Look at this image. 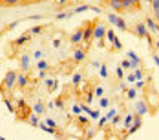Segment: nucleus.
Masks as SVG:
<instances>
[{
	"mask_svg": "<svg viewBox=\"0 0 159 140\" xmlns=\"http://www.w3.org/2000/svg\"><path fill=\"white\" fill-rule=\"evenodd\" d=\"M37 67H39V69H48V64H46L44 60H42V62H39V64H37Z\"/></svg>",
	"mask_w": 159,
	"mask_h": 140,
	"instance_id": "c756f323",
	"label": "nucleus"
},
{
	"mask_svg": "<svg viewBox=\"0 0 159 140\" xmlns=\"http://www.w3.org/2000/svg\"><path fill=\"white\" fill-rule=\"evenodd\" d=\"M123 6H125V11H132V4H130V0H123Z\"/></svg>",
	"mask_w": 159,
	"mask_h": 140,
	"instance_id": "5701e85b",
	"label": "nucleus"
},
{
	"mask_svg": "<svg viewBox=\"0 0 159 140\" xmlns=\"http://www.w3.org/2000/svg\"><path fill=\"white\" fill-rule=\"evenodd\" d=\"M70 42H71L73 46H79L80 42H82V26H79V28L75 29V33L70 36Z\"/></svg>",
	"mask_w": 159,
	"mask_h": 140,
	"instance_id": "39448f33",
	"label": "nucleus"
},
{
	"mask_svg": "<svg viewBox=\"0 0 159 140\" xmlns=\"http://www.w3.org/2000/svg\"><path fill=\"white\" fill-rule=\"evenodd\" d=\"M134 77H135V78H139V80H141V78H143V71H139V69H135V73H134Z\"/></svg>",
	"mask_w": 159,
	"mask_h": 140,
	"instance_id": "7c9ffc66",
	"label": "nucleus"
},
{
	"mask_svg": "<svg viewBox=\"0 0 159 140\" xmlns=\"http://www.w3.org/2000/svg\"><path fill=\"white\" fill-rule=\"evenodd\" d=\"M42 29H44L42 26H35V28H31V33L33 35H39V33H42Z\"/></svg>",
	"mask_w": 159,
	"mask_h": 140,
	"instance_id": "412c9836",
	"label": "nucleus"
},
{
	"mask_svg": "<svg viewBox=\"0 0 159 140\" xmlns=\"http://www.w3.org/2000/svg\"><path fill=\"white\" fill-rule=\"evenodd\" d=\"M90 115H92V118H99L101 113H99V111H90Z\"/></svg>",
	"mask_w": 159,
	"mask_h": 140,
	"instance_id": "c9c22d12",
	"label": "nucleus"
},
{
	"mask_svg": "<svg viewBox=\"0 0 159 140\" xmlns=\"http://www.w3.org/2000/svg\"><path fill=\"white\" fill-rule=\"evenodd\" d=\"M156 64H157V66H159V57H156Z\"/></svg>",
	"mask_w": 159,
	"mask_h": 140,
	"instance_id": "37998d69",
	"label": "nucleus"
},
{
	"mask_svg": "<svg viewBox=\"0 0 159 140\" xmlns=\"http://www.w3.org/2000/svg\"><path fill=\"white\" fill-rule=\"evenodd\" d=\"M95 95H97V96H101V95H102V87H97V89H95Z\"/></svg>",
	"mask_w": 159,
	"mask_h": 140,
	"instance_id": "e433bc0d",
	"label": "nucleus"
},
{
	"mask_svg": "<svg viewBox=\"0 0 159 140\" xmlns=\"http://www.w3.org/2000/svg\"><path fill=\"white\" fill-rule=\"evenodd\" d=\"M0 6H2V0H0Z\"/></svg>",
	"mask_w": 159,
	"mask_h": 140,
	"instance_id": "09e8293b",
	"label": "nucleus"
},
{
	"mask_svg": "<svg viewBox=\"0 0 159 140\" xmlns=\"http://www.w3.org/2000/svg\"><path fill=\"white\" fill-rule=\"evenodd\" d=\"M79 82H80V75H75V77H73V86H77Z\"/></svg>",
	"mask_w": 159,
	"mask_h": 140,
	"instance_id": "f704fd0d",
	"label": "nucleus"
},
{
	"mask_svg": "<svg viewBox=\"0 0 159 140\" xmlns=\"http://www.w3.org/2000/svg\"><path fill=\"white\" fill-rule=\"evenodd\" d=\"M139 127H141V115H135V117H134V125L130 127V131H128V133H135Z\"/></svg>",
	"mask_w": 159,
	"mask_h": 140,
	"instance_id": "9d476101",
	"label": "nucleus"
},
{
	"mask_svg": "<svg viewBox=\"0 0 159 140\" xmlns=\"http://www.w3.org/2000/svg\"><path fill=\"white\" fill-rule=\"evenodd\" d=\"M0 140H6V138H4V137H0Z\"/></svg>",
	"mask_w": 159,
	"mask_h": 140,
	"instance_id": "49530a36",
	"label": "nucleus"
},
{
	"mask_svg": "<svg viewBox=\"0 0 159 140\" xmlns=\"http://www.w3.org/2000/svg\"><path fill=\"white\" fill-rule=\"evenodd\" d=\"M73 13H61V15H57V20H62V18H68V16H71Z\"/></svg>",
	"mask_w": 159,
	"mask_h": 140,
	"instance_id": "a878e982",
	"label": "nucleus"
},
{
	"mask_svg": "<svg viewBox=\"0 0 159 140\" xmlns=\"http://www.w3.org/2000/svg\"><path fill=\"white\" fill-rule=\"evenodd\" d=\"M6 106H7V108L11 109V113H16V109H15V106L11 104V100H6Z\"/></svg>",
	"mask_w": 159,
	"mask_h": 140,
	"instance_id": "bb28decb",
	"label": "nucleus"
},
{
	"mask_svg": "<svg viewBox=\"0 0 159 140\" xmlns=\"http://www.w3.org/2000/svg\"><path fill=\"white\" fill-rule=\"evenodd\" d=\"M28 122H30L31 125H39V118H35V117H30V118H28Z\"/></svg>",
	"mask_w": 159,
	"mask_h": 140,
	"instance_id": "393cba45",
	"label": "nucleus"
},
{
	"mask_svg": "<svg viewBox=\"0 0 159 140\" xmlns=\"http://www.w3.org/2000/svg\"><path fill=\"white\" fill-rule=\"evenodd\" d=\"M106 26H102V24H97L95 26V31H93V38L95 40H104V36H106Z\"/></svg>",
	"mask_w": 159,
	"mask_h": 140,
	"instance_id": "20e7f679",
	"label": "nucleus"
},
{
	"mask_svg": "<svg viewBox=\"0 0 159 140\" xmlns=\"http://www.w3.org/2000/svg\"><path fill=\"white\" fill-rule=\"evenodd\" d=\"M18 113V117H16V120H22V122H26L30 117H31V109L30 108H24V111L20 109V111H16Z\"/></svg>",
	"mask_w": 159,
	"mask_h": 140,
	"instance_id": "6e6552de",
	"label": "nucleus"
},
{
	"mask_svg": "<svg viewBox=\"0 0 159 140\" xmlns=\"http://www.w3.org/2000/svg\"><path fill=\"white\" fill-rule=\"evenodd\" d=\"M101 77H102V78H106V77H108V69H106L104 66L101 67Z\"/></svg>",
	"mask_w": 159,
	"mask_h": 140,
	"instance_id": "cd10ccee",
	"label": "nucleus"
},
{
	"mask_svg": "<svg viewBox=\"0 0 159 140\" xmlns=\"http://www.w3.org/2000/svg\"><path fill=\"white\" fill-rule=\"evenodd\" d=\"M101 2H102V4H106V0H101Z\"/></svg>",
	"mask_w": 159,
	"mask_h": 140,
	"instance_id": "a18cd8bd",
	"label": "nucleus"
},
{
	"mask_svg": "<svg viewBox=\"0 0 159 140\" xmlns=\"http://www.w3.org/2000/svg\"><path fill=\"white\" fill-rule=\"evenodd\" d=\"M115 115H117V113H115V109H110V113H108V115H106V118H113V117H115Z\"/></svg>",
	"mask_w": 159,
	"mask_h": 140,
	"instance_id": "72a5a7b5",
	"label": "nucleus"
},
{
	"mask_svg": "<svg viewBox=\"0 0 159 140\" xmlns=\"http://www.w3.org/2000/svg\"><path fill=\"white\" fill-rule=\"evenodd\" d=\"M55 106H57V108H61V109H62V108H64V102H62V98H59V100L55 102Z\"/></svg>",
	"mask_w": 159,
	"mask_h": 140,
	"instance_id": "473e14b6",
	"label": "nucleus"
},
{
	"mask_svg": "<svg viewBox=\"0 0 159 140\" xmlns=\"http://www.w3.org/2000/svg\"><path fill=\"white\" fill-rule=\"evenodd\" d=\"M113 49H115V51L123 49V44H121V40H119V38H113Z\"/></svg>",
	"mask_w": 159,
	"mask_h": 140,
	"instance_id": "a211bd4d",
	"label": "nucleus"
},
{
	"mask_svg": "<svg viewBox=\"0 0 159 140\" xmlns=\"http://www.w3.org/2000/svg\"><path fill=\"white\" fill-rule=\"evenodd\" d=\"M84 100H86L88 104H92V102H93V93H92V91H88V93L84 95Z\"/></svg>",
	"mask_w": 159,
	"mask_h": 140,
	"instance_id": "6ab92c4d",
	"label": "nucleus"
},
{
	"mask_svg": "<svg viewBox=\"0 0 159 140\" xmlns=\"http://www.w3.org/2000/svg\"><path fill=\"white\" fill-rule=\"evenodd\" d=\"M77 124L79 125H88V120H86L82 115H79V117H77Z\"/></svg>",
	"mask_w": 159,
	"mask_h": 140,
	"instance_id": "aec40b11",
	"label": "nucleus"
},
{
	"mask_svg": "<svg viewBox=\"0 0 159 140\" xmlns=\"http://www.w3.org/2000/svg\"><path fill=\"white\" fill-rule=\"evenodd\" d=\"M16 108H18V109H24V108H28V104H26V100H24V98H18V100H16Z\"/></svg>",
	"mask_w": 159,
	"mask_h": 140,
	"instance_id": "f3484780",
	"label": "nucleus"
},
{
	"mask_svg": "<svg viewBox=\"0 0 159 140\" xmlns=\"http://www.w3.org/2000/svg\"><path fill=\"white\" fill-rule=\"evenodd\" d=\"M123 67H132V64L128 62V60H123Z\"/></svg>",
	"mask_w": 159,
	"mask_h": 140,
	"instance_id": "4c0bfd02",
	"label": "nucleus"
},
{
	"mask_svg": "<svg viewBox=\"0 0 159 140\" xmlns=\"http://www.w3.org/2000/svg\"><path fill=\"white\" fill-rule=\"evenodd\" d=\"M156 2H159V0H156Z\"/></svg>",
	"mask_w": 159,
	"mask_h": 140,
	"instance_id": "3c124183",
	"label": "nucleus"
},
{
	"mask_svg": "<svg viewBox=\"0 0 159 140\" xmlns=\"http://www.w3.org/2000/svg\"><path fill=\"white\" fill-rule=\"evenodd\" d=\"M117 77L123 78V67H119V69H117Z\"/></svg>",
	"mask_w": 159,
	"mask_h": 140,
	"instance_id": "58836bf2",
	"label": "nucleus"
},
{
	"mask_svg": "<svg viewBox=\"0 0 159 140\" xmlns=\"http://www.w3.org/2000/svg\"><path fill=\"white\" fill-rule=\"evenodd\" d=\"M35 111H37V113H44V106H42V102H37V106H35Z\"/></svg>",
	"mask_w": 159,
	"mask_h": 140,
	"instance_id": "4be33fe9",
	"label": "nucleus"
},
{
	"mask_svg": "<svg viewBox=\"0 0 159 140\" xmlns=\"http://www.w3.org/2000/svg\"><path fill=\"white\" fill-rule=\"evenodd\" d=\"M18 4H20V0H2V6H7V7H13Z\"/></svg>",
	"mask_w": 159,
	"mask_h": 140,
	"instance_id": "4468645a",
	"label": "nucleus"
},
{
	"mask_svg": "<svg viewBox=\"0 0 159 140\" xmlns=\"http://www.w3.org/2000/svg\"><path fill=\"white\" fill-rule=\"evenodd\" d=\"M135 35L139 36V38H146L148 36V31H146V24H135Z\"/></svg>",
	"mask_w": 159,
	"mask_h": 140,
	"instance_id": "423d86ee",
	"label": "nucleus"
},
{
	"mask_svg": "<svg viewBox=\"0 0 159 140\" xmlns=\"http://www.w3.org/2000/svg\"><path fill=\"white\" fill-rule=\"evenodd\" d=\"M20 64H22V71H26V69H28V66H30V58H28V55H22Z\"/></svg>",
	"mask_w": 159,
	"mask_h": 140,
	"instance_id": "ddd939ff",
	"label": "nucleus"
},
{
	"mask_svg": "<svg viewBox=\"0 0 159 140\" xmlns=\"http://www.w3.org/2000/svg\"><path fill=\"white\" fill-rule=\"evenodd\" d=\"M70 0H59V6H64V4H68Z\"/></svg>",
	"mask_w": 159,
	"mask_h": 140,
	"instance_id": "79ce46f5",
	"label": "nucleus"
},
{
	"mask_svg": "<svg viewBox=\"0 0 159 140\" xmlns=\"http://www.w3.org/2000/svg\"><path fill=\"white\" fill-rule=\"evenodd\" d=\"M28 40H30V35L26 33V35H22V36H18V38H16L15 44H16V46H22V44H26Z\"/></svg>",
	"mask_w": 159,
	"mask_h": 140,
	"instance_id": "f8f14e48",
	"label": "nucleus"
},
{
	"mask_svg": "<svg viewBox=\"0 0 159 140\" xmlns=\"http://www.w3.org/2000/svg\"><path fill=\"white\" fill-rule=\"evenodd\" d=\"M84 58H86V49H75L73 51V62L75 64L82 62Z\"/></svg>",
	"mask_w": 159,
	"mask_h": 140,
	"instance_id": "0eeeda50",
	"label": "nucleus"
},
{
	"mask_svg": "<svg viewBox=\"0 0 159 140\" xmlns=\"http://www.w3.org/2000/svg\"><path fill=\"white\" fill-rule=\"evenodd\" d=\"M95 26H97V20H86L82 24V42L86 44H92L93 40V31H95Z\"/></svg>",
	"mask_w": 159,
	"mask_h": 140,
	"instance_id": "f257e3e1",
	"label": "nucleus"
},
{
	"mask_svg": "<svg viewBox=\"0 0 159 140\" xmlns=\"http://www.w3.org/2000/svg\"><path fill=\"white\" fill-rule=\"evenodd\" d=\"M119 18H121V16L113 15V13H108V22H110V24H113V26H117V22H119Z\"/></svg>",
	"mask_w": 159,
	"mask_h": 140,
	"instance_id": "2eb2a0df",
	"label": "nucleus"
},
{
	"mask_svg": "<svg viewBox=\"0 0 159 140\" xmlns=\"http://www.w3.org/2000/svg\"><path fill=\"white\" fill-rule=\"evenodd\" d=\"M106 38H108V40H111V42H113V38H115V35H113V31H106Z\"/></svg>",
	"mask_w": 159,
	"mask_h": 140,
	"instance_id": "c85d7f7f",
	"label": "nucleus"
},
{
	"mask_svg": "<svg viewBox=\"0 0 159 140\" xmlns=\"http://www.w3.org/2000/svg\"><path fill=\"white\" fill-rule=\"evenodd\" d=\"M99 104H101V108H108V104H110V102H108V98H104V96H102Z\"/></svg>",
	"mask_w": 159,
	"mask_h": 140,
	"instance_id": "b1692460",
	"label": "nucleus"
},
{
	"mask_svg": "<svg viewBox=\"0 0 159 140\" xmlns=\"http://www.w3.org/2000/svg\"><path fill=\"white\" fill-rule=\"evenodd\" d=\"M128 98H135V89H128Z\"/></svg>",
	"mask_w": 159,
	"mask_h": 140,
	"instance_id": "2f4dec72",
	"label": "nucleus"
},
{
	"mask_svg": "<svg viewBox=\"0 0 159 140\" xmlns=\"http://www.w3.org/2000/svg\"><path fill=\"white\" fill-rule=\"evenodd\" d=\"M130 4H132V11L141 9V0H130Z\"/></svg>",
	"mask_w": 159,
	"mask_h": 140,
	"instance_id": "dca6fc26",
	"label": "nucleus"
},
{
	"mask_svg": "<svg viewBox=\"0 0 159 140\" xmlns=\"http://www.w3.org/2000/svg\"><path fill=\"white\" fill-rule=\"evenodd\" d=\"M106 4L110 6L113 11H117L119 15H125V6H123V0H106Z\"/></svg>",
	"mask_w": 159,
	"mask_h": 140,
	"instance_id": "7ed1b4c3",
	"label": "nucleus"
},
{
	"mask_svg": "<svg viewBox=\"0 0 159 140\" xmlns=\"http://www.w3.org/2000/svg\"><path fill=\"white\" fill-rule=\"evenodd\" d=\"M143 86H144V82H143V80H139V82L135 84V87H143Z\"/></svg>",
	"mask_w": 159,
	"mask_h": 140,
	"instance_id": "a19ab883",
	"label": "nucleus"
},
{
	"mask_svg": "<svg viewBox=\"0 0 159 140\" xmlns=\"http://www.w3.org/2000/svg\"><path fill=\"white\" fill-rule=\"evenodd\" d=\"M132 122H134V117H128V118H126V125H130Z\"/></svg>",
	"mask_w": 159,
	"mask_h": 140,
	"instance_id": "ea45409f",
	"label": "nucleus"
},
{
	"mask_svg": "<svg viewBox=\"0 0 159 140\" xmlns=\"http://www.w3.org/2000/svg\"><path fill=\"white\" fill-rule=\"evenodd\" d=\"M28 84H30V78L26 77V75H16V87H28Z\"/></svg>",
	"mask_w": 159,
	"mask_h": 140,
	"instance_id": "1a4fd4ad",
	"label": "nucleus"
},
{
	"mask_svg": "<svg viewBox=\"0 0 159 140\" xmlns=\"http://www.w3.org/2000/svg\"><path fill=\"white\" fill-rule=\"evenodd\" d=\"M146 2H152V0H146Z\"/></svg>",
	"mask_w": 159,
	"mask_h": 140,
	"instance_id": "de8ad7c7",
	"label": "nucleus"
},
{
	"mask_svg": "<svg viewBox=\"0 0 159 140\" xmlns=\"http://www.w3.org/2000/svg\"><path fill=\"white\" fill-rule=\"evenodd\" d=\"M146 111H148L146 102H144V100H139V102H137V113H139V115H144Z\"/></svg>",
	"mask_w": 159,
	"mask_h": 140,
	"instance_id": "9b49d317",
	"label": "nucleus"
},
{
	"mask_svg": "<svg viewBox=\"0 0 159 140\" xmlns=\"http://www.w3.org/2000/svg\"><path fill=\"white\" fill-rule=\"evenodd\" d=\"M2 86H4V89L11 91V89H13V87L16 86V71L9 69V71L6 73V77H4V82H2Z\"/></svg>",
	"mask_w": 159,
	"mask_h": 140,
	"instance_id": "f03ea898",
	"label": "nucleus"
},
{
	"mask_svg": "<svg viewBox=\"0 0 159 140\" xmlns=\"http://www.w3.org/2000/svg\"><path fill=\"white\" fill-rule=\"evenodd\" d=\"M157 47H159V42H157Z\"/></svg>",
	"mask_w": 159,
	"mask_h": 140,
	"instance_id": "8fccbe9b",
	"label": "nucleus"
},
{
	"mask_svg": "<svg viewBox=\"0 0 159 140\" xmlns=\"http://www.w3.org/2000/svg\"><path fill=\"white\" fill-rule=\"evenodd\" d=\"M37 2H48V0H37Z\"/></svg>",
	"mask_w": 159,
	"mask_h": 140,
	"instance_id": "c03bdc74",
	"label": "nucleus"
}]
</instances>
